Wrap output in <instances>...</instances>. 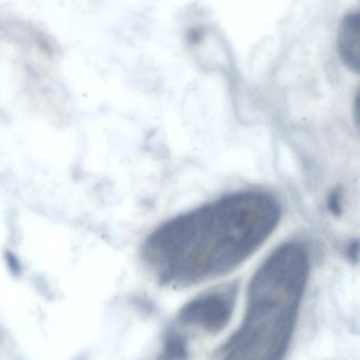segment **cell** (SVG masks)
I'll return each mask as SVG.
<instances>
[{"instance_id":"8","label":"cell","mask_w":360,"mask_h":360,"mask_svg":"<svg viewBox=\"0 0 360 360\" xmlns=\"http://www.w3.org/2000/svg\"><path fill=\"white\" fill-rule=\"evenodd\" d=\"M359 246L360 243H358V242H354V243L349 244L347 255H349V258L352 259V260H357L358 255H359Z\"/></svg>"},{"instance_id":"4","label":"cell","mask_w":360,"mask_h":360,"mask_svg":"<svg viewBox=\"0 0 360 360\" xmlns=\"http://www.w3.org/2000/svg\"><path fill=\"white\" fill-rule=\"evenodd\" d=\"M337 48L345 66L360 75V13L349 14L341 22Z\"/></svg>"},{"instance_id":"6","label":"cell","mask_w":360,"mask_h":360,"mask_svg":"<svg viewBox=\"0 0 360 360\" xmlns=\"http://www.w3.org/2000/svg\"><path fill=\"white\" fill-rule=\"evenodd\" d=\"M341 197L339 191H333L328 199V210L332 212L333 214L339 216L341 212Z\"/></svg>"},{"instance_id":"2","label":"cell","mask_w":360,"mask_h":360,"mask_svg":"<svg viewBox=\"0 0 360 360\" xmlns=\"http://www.w3.org/2000/svg\"><path fill=\"white\" fill-rule=\"evenodd\" d=\"M309 271L304 246L290 242L274 250L250 281L243 321L221 347V357L282 359L294 334Z\"/></svg>"},{"instance_id":"5","label":"cell","mask_w":360,"mask_h":360,"mask_svg":"<svg viewBox=\"0 0 360 360\" xmlns=\"http://www.w3.org/2000/svg\"><path fill=\"white\" fill-rule=\"evenodd\" d=\"M164 354L166 358H186L187 343L178 333L172 330L166 337Z\"/></svg>"},{"instance_id":"3","label":"cell","mask_w":360,"mask_h":360,"mask_svg":"<svg viewBox=\"0 0 360 360\" xmlns=\"http://www.w3.org/2000/svg\"><path fill=\"white\" fill-rule=\"evenodd\" d=\"M238 295L236 283L203 292L187 302L179 311V323L217 334L231 321Z\"/></svg>"},{"instance_id":"7","label":"cell","mask_w":360,"mask_h":360,"mask_svg":"<svg viewBox=\"0 0 360 360\" xmlns=\"http://www.w3.org/2000/svg\"><path fill=\"white\" fill-rule=\"evenodd\" d=\"M354 119H355L356 126H357L358 131L360 134V90L354 101Z\"/></svg>"},{"instance_id":"1","label":"cell","mask_w":360,"mask_h":360,"mask_svg":"<svg viewBox=\"0 0 360 360\" xmlns=\"http://www.w3.org/2000/svg\"><path fill=\"white\" fill-rule=\"evenodd\" d=\"M281 219L279 204L262 191L225 195L163 223L144 242L142 257L168 286L214 279L248 260Z\"/></svg>"}]
</instances>
